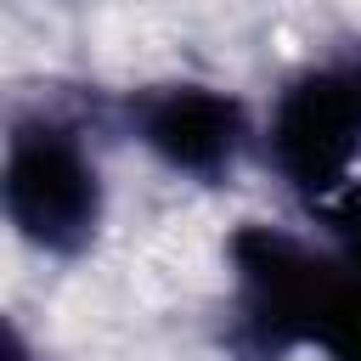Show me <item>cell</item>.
<instances>
[{
    "mask_svg": "<svg viewBox=\"0 0 361 361\" xmlns=\"http://www.w3.org/2000/svg\"><path fill=\"white\" fill-rule=\"evenodd\" d=\"M0 214L39 254H79L102 226V175L56 118H17L0 152Z\"/></svg>",
    "mask_w": 361,
    "mask_h": 361,
    "instance_id": "obj_2",
    "label": "cell"
},
{
    "mask_svg": "<svg viewBox=\"0 0 361 361\" xmlns=\"http://www.w3.org/2000/svg\"><path fill=\"white\" fill-rule=\"evenodd\" d=\"M350 73H355V85H361V62H355V68H350Z\"/></svg>",
    "mask_w": 361,
    "mask_h": 361,
    "instance_id": "obj_7",
    "label": "cell"
},
{
    "mask_svg": "<svg viewBox=\"0 0 361 361\" xmlns=\"http://www.w3.org/2000/svg\"><path fill=\"white\" fill-rule=\"evenodd\" d=\"M237 271V350L271 361L293 344L327 361H361V276L338 254H316L276 226L231 237Z\"/></svg>",
    "mask_w": 361,
    "mask_h": 361,
    "instance_id": "obj_1",
    "label": "cell"
},
{
    "mask_svg": "<svg viewBox=\"0 0 361 361\" xmlns=\"http://www.w3.org/2000/svg\"><path fill=\"white\" fill-rule=\"evenodd\" d=\"M361 152V85L350 68L299 73L271 107V164L316 209L350 186Z\"/></svg>",
    "mask_w": 361,
    "mask_h": 361,
    "instance_id": "obj_3",
    "label": "cell"
},
{
    "mask_svg": "<svg viewBox=\"0 0 361 361\" xmlns=\"http://www.w3.org/2000/svg\"><path fill=\"white\" fill-rule=\"evenodd\" d=\"M0 361H39L34 344H28V333H23L6 310H0Z\"/></svg>",
    "mask_w": 361,
    "mask_h": 361,
    "instance_id": "obj_6",
    "label": "cell"
},
{
    "mask_svg": "<svg viewBox=\"0 0 361 361\" xmlns=\"http://www.w3.org/2000/svg\"><path fill=\"white\" fill-rule=\"evenodd\" d=\"M322 220H327V231H333V254L361 276V186L350 180L344 192H333V197L322 203Z\"/></svg>",
    "mask_w": 361,
    "mask_h": 361,
    "instance_id": "obj_5",
    "label": "cell"
},
{
    "mask_svg": "<svg viewBox=\"0 0 361 361\" xmlns=\"http://www.w3.org/2000/svg\"><path fill=\"white\" fill-rule=\"evenodd\" d=\"M130 124L135 141L175 175L192 180H214L237 164L243 141H248V118L243 102L214 90V85H147L130 96Z\"/></svg>",
    "mask_w": 361,
    "mask_h": 361,
    "instance_id": "obj_4",
    "label": "cell"
}]
</instances>
